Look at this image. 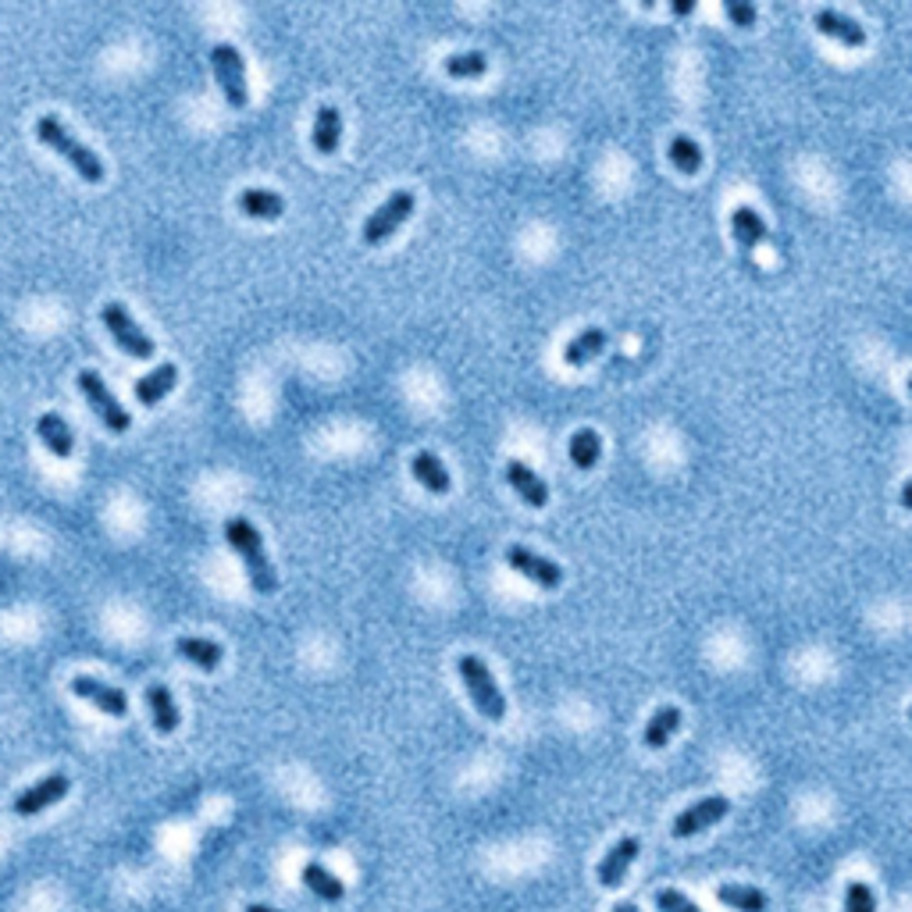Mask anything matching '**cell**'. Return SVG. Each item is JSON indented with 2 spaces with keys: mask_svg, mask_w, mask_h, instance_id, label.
Masks as SVG:
<instances>
[{
  "mask_svg": "<svg viewBox=\"0 0 912 912\" xmlns=\"http://www.w3.org/2000/svg\"><path fill=\"white\" fill-rule=\"evenodd\" d=\"M724 15L731 18L738 29H752L756 18H759V11H756L752 0H724Z\"/></svg>",
  "mask_w": 912,
  "mask_h": 912,
  "instance_id": "4dcf8cb0",
  "label": "cell"
},
{
  "mask_svg": "<svg viewBox=\"0 0 912 912\" xmlns=\"http://www.w3.org/2000/svg\"><path fill=\"white\" fill-rule=\"evenodd\" d=\"M303 884H307L310 891H314V898H321V902L335 905L346 898V884H342L339 877H335L332 870H325L321 863H307L303 866Z\"/></svg>",
  "mask_w": 912,
  "mask_h": 912,
  "instance_id": "cb8c5ba5",
  "label": "cell"
},
{
  "mask_svg": "<svg viewBox=\"0 0 912 912\" xmlns=\"http://www.w3.org/2000/svg\"><path fill=\"white\" fill-rule=\"evenodd\" d=\"M147 706H150V720H154L157 734H175L179 731V706L171 699V692L164 684H150L147 688Z\"/></svg>",
  "mask_w": 912,
  "mask_h": 912,
  "instance_id": "ffe728a7",
  "label": "cell"
},
{
  "mask_svg": "<svg viewBox=\"0 0 912 912\" xmlns=\"http://www.w3.org/2000/svg\"><path fill=\"white\" fill-rule=\"evenodd\" d=\"M410 471H414V478L421 481V485L432 492V496H446L449 485H453L446 464H442L435 453H428V449H424V453H414V460H410Z\"/></svg>",
  "mask_w": 912,
  "mask_h": 912,
  "instance_id": "ac0fdd59",
  "label": "cell"
},
{
  "mask_svg": "<svg viewBox=\"0 0 912 912\" xmlns=\"http://www.w3.org/2000/svg\"><path fill=\"white\" fill-rule=\"evenodd\" d=\"M79 389H82V396H86L90 410L100 417V424H104L107 432H114V435L129 432V428H132L129 410H125L122 403L114 399V392L107 389L104 378H100L97 371H79Z\"/></svg>",
  "mask_w": 912,
  "mask_h": 912,
  "instance_id": "8992f818",
  "label": "cell"
},
{
  "mask_svg": "<svg viewBox=\"0 0 912 912\" xmlns=\"http://www.w3.org/2000/svg\"><path fill=\"white\" fill-rule=\"evenodd\" d=\"M731 236L745 253H752L766 239V221L756 207H734L731 211Z\"/></svg>",
  "mask_w": 912,
  "mask_h": 912,
  "instance_id": "2e32d148",
  "label": "cell"
},
{
  "mask_svg": "<svg viewBox=\"0 0 912 912\" xmlns=\"http://www.w3.org/2000/svg\"><path fill=\"white\" fill-rule=\"evenodd\" d=\"M727 813H731V798H724V795L699 798L695 806H688L684 813L674 816L670 834H674V838H695V834H702L706 827H713V823L724 820Z\"/></svg>",
  "mask_w": 912,
  "mask_h": 912,
  "instance_id": "ba28073f",
  "label": "cell"
},
{
  "mask_svg": "<svg viewBox=\"0 0 912 912\" xmlns=\"http://www.w3.org/2000/svg\"><path fill=\"white\" fill-rule=\"evenodd\" d=\"M36 435H40V442L54 456H72L75 435H72V428H68V421L61 414H40V421H36Z\"/></svg>",
  "mask_w": 912,
  "mask_h": 912,
  "instance_id": "603a6c76",
  "label": "cell"
},
{
  "mask_svg": "<svg viewBox=\"0 0 912 912\" xmlns=\"http://www.w3.org/2000/svg\"><path fill=\"white\" fill-rule=\"evenodd\" d=\"M72 692L114 720H122L125 713H129V695H125L122 688H114V684L100 681V677H90V674L72 677Z\"/></svg>",
  "mask_w": 912,
  "mask_h": 912,
  "instance_id": "8fae6325",
  "label": "cell"
},
{
  "mask_svg": "<svg viewBox=\"0 0 912 912\" xmlns=\"http://www.w3.org/2000/svg\"><path fill=\"white\" fill-rule=\"evenodd\" d=\"M603 350H606L603 328H585V332L574 335V339L563 346V360H567L570 367H585L588 360H595Z\"/></svg>",
  "mask_w": 912,
  "mask_h": 912,
  "instance_id": "d4e9b609",
  "label": "cell"
},
{
  "mask_svg": "<svg viewBox=\"0 0 912 912\" xmlns=\"http://www.w3.org/2000/svg\"><path fill=\"white\" fill-rule=\"evenodd\" d=\"M845 912H877V895H873L870 884H863V880H852V884H848Z\"/></svg>",
  "mask_w": 912,
  "mask_h": 912,
  "instance_id": "f546056e",
  "label": "cell"
},
{
  "mask_svg": "<svg viewBox=\"0 0 912 912\" xmlns=\"http://www.w3.org/2000/svg\"><path fill=\"white\" fill-rule=\"evenodd\" d=\"M667 157H670V164H674L677 171H684V175H699V168H702V147L695 143L692 136H674V139H670Z\"/></svg>",
  "mask_w": 912,
  "mask_h": 912,
  "instance_id": "83f0119b",
  "label": "cell"
},
{
  "mask_svg": "<svg viewBox=\"0 0 912 912\" xmlns=\"http://www.w3.org/2000/svg\"><path fill=\"white\" fill-rule=\"evenodd\" d=\"M717 898L734 912H766V905H770L766 891L752 888V884H720Z\"/></svg>",
  "mask_w": 912,
  "mask_h": 912,
  "instance_id": "484cf974",
  "label": "cell"
},
{
  "mask_svg": "<svg viewBox=\"0 0 912 912\" xmlns=\"http://www.w3.org/2000/svg\"><path fill=\"white\" fill-rule=\"evenodd\" d=\"M692 11H695L692 0H677V4H674V15H692Z\"/></svg>",
  "mask_w": 912,
  "mask_h": 912,
  "instance_id": "d6a6232c",
  "label": "cell"
},
{
  "mask_svg": "<svg viewBox=\"0 0 912 912\" xmlns=\"http://www.w3.org/2000/svg\"><path fill=\"white\" fill-rule=\"evenodd\" d=\"M460 677H464L467 695H471L474 709H478L485 720L499 724V720L506 717V695L499 692L496 677H492V670L485 667V660H481V656H474V652L460 656Z\"/></svg>",
  "mask_w": 912,
  "mask_h": 912,
  "instance_id": "3957f363",
  "label": "cell"
},
{
  "mask_svg": "<svg viewBox=\"0 0 912 912\" xmlns=\"http://www.w3.org/2000/svg\"><path fill=\"white\" fill-rule=\"evenodd\" d=\"M816 29H820L823 36H831V40L845 43V47H863L866 43V29L855 18L841 15V11L834 8H820L816 11Z\"/></svg>",
  "mask_w": 912,
  "mask_h": 912,
  "instance_id": "5bb4252c",
  "label": "cell"
},
{
  "mask_svg": "<svg viewBox=\"0 0 912 912\" xmlns=\"http://www.w3.org/2000/svg\"><path fill=\"white\" fill-rule=\"evenodd\" d=\"M100 318H104L107 332L114 335V342H118V346H122L129 357H136V360H150V357H154V339H150V335L139 328V321L132 318L125 303H118V300L104 303V307H100Z\"/></svg>",
  "mask_w": 912,
  "mask_h": 912,
  "instance_id": "277c9868",
  "label": "cell"
},
{
  "mask_svg": "<svg viewBox=\"0 0 912 912\" xmlns=\"http://www.w3.org/2000/svg\"><path fill=\"white\" fill-rule=\"evenodd\" d=\"M211 65H214V75H218V86H221V93H225L228 107L243 111V107L250 104V86H246L243 54H239L232 43H218V47L211 50Z\"/></svg>",
  "mask_w": 912,
  "mask_h": 912,
  "instance_id": "5b68a950",
  "label": "cell"
},
{
  "mask_svg": "<svg viewBox=\"0 0 912 912\" xmlns=\"http://www.w3.org/2000/svg\"><path fill=\"white\" fill-rule=\"evenodd\" d=\"M638 852H642V841L631 838V834H627V838H620L617 845L606 852L603 863H599V884H603V888H610V891L620 888V884H624V877H627V870L635 866Z\"/></svg>",
  "mask_w": 912,
  "mask_h": 912,
  "instance_id": "7c38bea8",
  "label": "cell"
},
{
  "mask_svg": "<svg viewBox=\"0 0 912 912\" xmlns=\"http://www.w3.org/2000/svg\"><path fill=\"white\" fill-rule=\"evenodd\" d=\"M656 909L660 912H699V905L692 898H684L681 891L667 888V891H656Z\"/></svg>",
  "mask_w": 912,
  "mask_h": 912,
  "instance_id": "1f68e13d",
  "label": "cell"
},
{
  "mask_svg": "<svg viewBox=\"0 0 912 912\" xmlns=\"http://www.w3.org/2000/svg\"><path fill=\"white\" fill-rule=\"evenodd\" d=\"M684 724V713L677 706H660L656 713L649 717V724H645V734L642 741L649 745V749H667L670 738H674L677 731H681Z\"/></svg>",
  "mask_w": 912,
  "mask_h": 912,
  "instance_id": "d6986e66",
  "label": "cell"
},
{
  "mask_svg": "<svg viewBox=\"0 0 912 912\" xmlns=\"http://www.w3.org/2000/svg\"><path fill=\"white\" fill-rule=\"evenodd\" d=\"M414 204H417V196L410 193V189H396V193H389V200H385L375 214H367L364 232H360L364 243L367 246H382L385 239L396 236V228L403 225L410 214H414Z\"/></svg>",
  "mask_w": 912,
  "mask_h": 912,
  "instance_id": "52a82bcc",
  "label": "cell"
},
{
  "mask_svg": "<svg viewBox=\"0 0 912 912\" xmlns=\"http://www.w3.org/2000/svg\"><path fill=\"white\" fill-rule=\"evenodd\" d=\"M175 382H179V367L157 364L150 375H143L136 382V399L143 403V407H157V403H161V399L175 389Z\"/></svg>",
  "mask_w": 912,
  "mask_h": 912,
  "instance_id": "e0dca14e",
  "label": "cell"
},
{
  "mask_svg": "<svg viewBox=\"0 0 912 912\" xmlns=\"http://www.w3.org/2000/svg\"><path fill=\"white\" fill-rule=\"evenodd\" d=\"M68 791H72V777L68 774H47L43 781H36L33 788H25L22 795L11 802V809H15V816H36V813H43V809L57 806Z\"/></svg>",
  "mask_w": 912,
  "mask_h": 912,
  "instance_id": "9c48e42d",
  "label": "cell"
},
{
  "mask_svg": "<svg viewBox=\"0 0 912 912\" xmlns=\"http://www.w3.org/2000/svg\"><path fill=\"white\" fill-rule=\"evenodd\" d=\"M599 456H603V439H599V432L578 428V432L570 435V464L578 467V471H592V467L599 464Z\"/></svg>",
  "mask_w": 912,
  "mask_h": 912,
  "instance_id": "4316f807",
  "label": "cell"
},
{
  "mask_svg": "<svg viewBox=\"0 0 912 912\" xmlns=\"http://www.w3.org/2000/svg\"><path fill=\"white\" fill-rule=\"evenodd\" d=\"M239 211H243L246 218L275 221L285 214V200L275 193V189H243V193H239Z\"/></svg>",
  "mask_w": 912,
  "mask_h": 912,
  "instance_id": "44dd1931",
  "label": "cell"
},
{
  "mask_svg": "<svg viewBox=\"0 0 912 912\" xmlns=\"http://www.w3.org/2000/svg\"><path fill=\"white\" fill-rule=\"evenodd\" d=\"M246 912H282V909H271V905H257V902H253V905H246Z\"/></svg>",
  "mask_w": 912,
  "mask_h": 912,
  "instance_id": "836d02e7",
  "label": "cell"
},
{
  "mask_svg": "<svg viewBox=\"0 0 912 912\" xmlns=\"http://www.w3.org/2000/svg\"><path fill=\"white\" fill-rule=\"evenodd\" d=\"M225 542L239 553V560H243L250 585L257 588L261 595L275 592V588H278V574H275V567H271L268 553H264L261 531L253 528L246 517H232V521H225Z\"/></svg>",
  "mask_w": 912,
  "mask_h": 912,
  "instance_id": "7a4b0ae2",
  "label": "cell"
},
{
  "mask_svg": "<svg viewBox=\"0 0 912 912\" xmlns=\"http://www.w3.org/2000/svg\"><path fill=\"white\" fill-rule=\"evenodd\" d=\"M506 481H510L513 492H517L531 510H542V506L549 503V485L538 478L528 464H521V460H510V464H506Z\"/></svg>",
  "mask_w": 912,
  "mask_h": 912,
  "instance_id": "4fadbf2b",
  "label": "cell"
},
{
  "mask_svg": "<svg viewBox=\"0 0 912 912\" xmlns=\"http://www.w3.org/2000/svg\"><path fill=\"white\" fill-rule=\"evenodd\" d=\"M36 139H40L43 147H50L54 154H61L68 164H72V171H79V179L86 182H104V161H100L97 150H90L86 143H82L79 136H75L72 129H68L57 114H40L36 118Z\"/></svg>",
  "mask_w": 912,
  "mask_h": 912,
  "instance_id": "6da1fadb",
  "label": "cell"
},
{
  "mask_svg": "<svg viewBox=\"0 0 912 912\" xmlns=\"http://www.w3.org/2000/svg\"><path fill=\"white\" fill-rule=\"evenodd\" d=\"M310 139H314V150H318V154H325V157L339 150V139H342V111H339V107H335V104H321L318 107Z\"/></svg>",
  "mask_w": 912,
  "mask_h": 912,
  "instance_id": "9a60e30c",
  "label": "cell"
},
{
  "mask_svg": "<svg viewBox=\"0 0 912 912\" xmlns=\"http://www.w3.org/2000/svg\"><path fill=\"white\" fill-rule=\"evenodd\" d=\"M506 563H510L517 574H524L528 581H535V585L542 588H560L563 585V570L560 563H553L549 556L535 553V549L528 546H506Z\"/></svg>",
  "mask_w": 912,
  "mask_h": 912,
  "instance_id": "30bf717a",
  "label": "cell"
},
{
  "mask_svg": "<svg viewBox=\"0 0 912 912\" xmlns=\"http://www.w3.org/2000/svg\"><path fill=\"white\" fill-rule=\"evenodd\" d=\"M442 68L449 75H456V79H478V75L489 72V57L481 50H460V54H449Z\"/></svg>",
  "mask_w": 912,
  "mask_h": 912,
  "instance_id": "f1b7e54d",
  "label": "cell"
},
{
  "mask_svg": "<svg viewBox=\"0 0 912 912\" xmlns=\"http://www.w3.org/2000/svg\"><path fill=\"white\" fill-rule=\"evenodd\" d=\"M613 912H638V905H631V902H620V905H613Z\"/></svg>",
  "mask_w": 912,
  "mask_h": 912,
  "instance_id": "e575fe53",
  "label": "cell"
},
{
  "mask_svg": "<svg viewBox=\"0 0 912 912\" xmlns=\"http://www.w3.org/2000/svg\"><path fill=\"white\" fill-rule=\"evenodd\" d=\"M175 649H179L182 660H189L193 667H200V670H218L221 660H225V649H221L218 642H211V638L182 635L179 642H175Z\"/></svg>",
  "mask_w": 912,
  "mask_h": 912,
  "instance_id": "7402d4cb",
  "label": "cell"
}]
</instances>
